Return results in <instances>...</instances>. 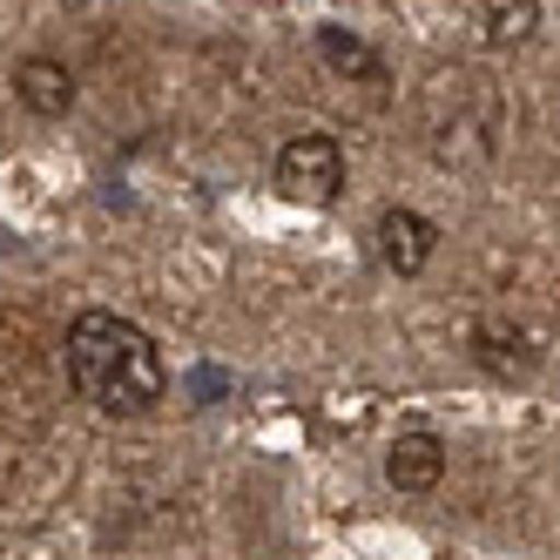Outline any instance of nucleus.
I'll use <instances>...</instances> for the list:
<instances>
[{"mask_svg": "<svg viewBox=\"0 0 560 560\" xmlns=\"http://www.w3.org/2000/svg\"><path fill=\"white\" fill-rule=\"evenodd\" d=\"M472 358H479V372H493V378H527L540 365V338L527 325H513V317H479Z\"/></svg>", "mask_w": 560, "mask_h": 560, "instance_id": "nucleus-4", "label": "nucleus"}, {"mask_svg": "<svg viewBox=\"0 0 560 560\" xmlns=\"http://www.w3.org/2000/svg\"><path fill=\"white\" fill-rule=\"evenodd\" d=\"M385 479L398 493H432L446 479V439L439 432H398L385 453Z\"/></svg>", "mask_w": 560, "mask_h": 560, "instance_id": "nucleus-5", "label": "nucleus"}, {"mask_svg": "<svg viewBox=\"0 0 560 560\" xmlns=\"http://www.w3.org/2000/svg\"><path fill=\"white\" fill-rule=\"evenodd\" d=\"M14 95H21V108H34V115H48V122H55V115L74 108V74L55 55H27L14 68Z\"/></svg>", "mask_w": 560, "mask_h": 560, "instance_id": "nucleus-6", "label": "nucleus"}, {"mask_svg": "<svg viewBox=\"0 0 560 560\" xmlns=\"http://www.w3.org/2000/svg\"><path fill=\"white\" fill-rule=\"evenodd\" d=\"M317 55H325L338 74H351V82H385L378 48H365V42H358V34H345V27H317Z\"/></svg>", "mask_w": 560, "mask_h": 560, "instance_id": "nucleus-7", "label": "nucleus"}, {"mask_svg": "<svg viewBox=\"0 0 560 560\" xmlns=\"http://www.w3.org/2000/svg\"><path fill=\"white\" fill-rule=\"evenodd\" d=\"M270 183H277V196H284V203L325 210V203H338V196H345V149H338L331 136L304 129V136H291L284 149H277Z\"/></svg>", "mask_w": 560, "mask_h": 560, "instance_id": "nucleus-2", "label": "nucleus"}, {"mask_svg": "<svg viewBox=\"0 0 560 560\" xmlns=\"http://www.w3.org/2000/svg\"><path fill=\"white\" fill-rule=\"evenodd\" d=\"M378 264L385 270H398V277H419L432 257H439V223L432 217H419V210H406V203H392V210H378Z\"/></svg>", "mask_w": 560, "mask_h": 560, "instance_id": "nucleus-3", "label": "nucleus"}, {"mask_svg": "<svg viewBox=\"0 0 560 560\" xmlns=\"http://www.w3.org/2000/svg\"><path fill=\"white\" fill-rule=\"evenodd\" d=\"M540 34V0H487V42L493 48H520Z\"/></svg>", "mask_w": 560, "mask_h": 560, "instance_id": "nucleus-8", "label": "nucleus"}, {"mask_svg": "<svg viewBox=\"0 0 560 560\" xmlns=\"http://www.w3.org/2000/svg\"><path fill=\"white\" fill-rule=\"evenodd\" d=\"M68 385L108 419H142L170 392V372L142 325L115 311H82L68 325Z\"/></svg>", "mask_w": 560, "mask_h": 560, "instance_id": "nucleus-1", "label": "nucleus"}]
</instances>
